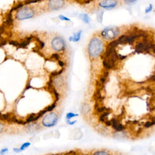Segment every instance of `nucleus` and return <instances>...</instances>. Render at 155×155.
Here are the masks:
<instances>
[{
  "label": "nucleus",
  "instance_id": "f257e3e1",
  "mask_svg": "<svg viewBox=\"0 0 155 155\" xmlns=\"http://www.w3.org/2000/svg\"><path fill=\"white\" fill-rule=\"evenodd\" d=\"M104 50V44L102 41L97 38H92L88 45V53L91 58H96L99 56Z\"/></svg>",
  "mask_w": 155,
  "mask_h": 155
},
{
  "label": "nucleus",
  "instance_id": "f03ea898",
  "mask_svg": "<svg viewBox=\"0 0 155 155\" xmlns=\"http://www.w3.org/2000/svg\"><path fill=\"white\" fill-rule=\"evenodd\" d=\"M119 34V29L115 26H109L104 28L101 32V36L106 40L115 39Z\"/></svg>",
  "mask_w": 155,
  "mask_h": 155
},
{
  "label": "nucleus",
  "instance_id": "7ed1b4c3",
  "mask_svg": "<svg viewBox=\"0 0 155 155\" xmlns=\"http://www.w3.org/2000/svg\"><path fill=\"white\" fill-rule=\"evenodd\" d=\"M35 15V12L34 10L27 6H23L19 10H18L16 18L18 20H24L27 19H30L33 17Z\"/></svg>",
  "mask_w": 155,
  "mask_h": 155
},
{
  "label": "nucleus",
  "instance_id": "20e7f679",
  "mask_svg": "<svg viewBox=\"0 0 155 155\" xmlns=\"http://www.w3.org/2000/svg\"><path fill=\"white\" fill-rule=\"evenodd\" d=\"M51 47L56 51H61L65 50V42L63 38L60 36H56L51 41Z\"/></svg>",
  "mask_w": 155,
  "mask_h": 155
},
{
  "label": "nucleus",
  "instance_id": "39448f33",
  "mask_svg": "<svg viewBox=\"0 0 155 155\" xmlns=\"http://www.w3.org/2000/svg\"><path fill=\"white\" fill-rule=\"evenodd\" d=\"M117 4V0H102L99 4L101 7L105 9H107V10H110L114 8L115 7H116Z\"/></svg>",
  "mask_w": 155,
  "mask_h": 155
},
{
  "label": "nucleus",
  "instance_id": "423d86ee",
  "mask_svg": "<svg viewBox=\"0 0 155 155\" xmlns=\"http://www.w3.org/2000/svg\"><path fill=\"white\" fill-rule=\"evenodd\" d=\"M48 7L51 10H58L64 5V0H50L48 3Z\"/></svg>",
  "mask_w": 155,
  "mask_h": 155
},
{
  "label": "nucleus",
  "instance_id": "0eeeda50",
  "mask_svg": "<svg viewBox=\"0 0 155 155\" xmlns=\"http://www.w3.org/2000/svg\"><path fill=\"white\" fill-rule=\"evenodd\" d=\"M34 38H35V36H33V35L30 36L28 37H27L22 42H19V46L17 48L18 49V48H26L27 47V45L30 43L32 39Z\"/></svg>",
  "mask_w": 155,
  "mask_h": 155
},
{
  "label": "nucleus",
  "instance_id": "6e6552de",
  "mask_svg": "<svg viewBox=\"0 0 155 155\" xmlns=\"http://www.w3.org/2000/svg\"><path fill=\"white\" fill-rule=\"evenodd\" d=\"M82 31V30H79L76 33H74L73 36L69 38V41H71L73 42H78L81 39Z\"/></svg>",
  "mask_w": 155,
  "mask_h": 155
},
{
  "label": "nucleus",
  "instance_id": "1a4fd4ad",
  "mask_svg": "<svg viewBox=\"0 0 155 155\" xmlns=\"http://www.w3.org/2000/svg\"><path fill=\"white\" fill-rule=\"evenodd\" d=\"M13 19L12 18V16L11 14V12H10L7 16V19L5 20V21L4 22L7 27L8 26H11L13 25Z\"/></svg>",
  "mask_w": 155,
  "mask_h": 155
},
{
  "label": "nucleus",
  "instance_id": "9d476101",
  "mask_svg": "<svg viewBox=\"0 0 155 155\" xmlns=\"http://www.w3.org/2000/svg\"><path fill=\"white\" fill-rule=\"evenodd\" d=\"M64 71V68H62V69H61V70H59V71H52V72L50 73L49 77H50V79H54V78H56V77H57V76H60V75L63 73Z\"/></svg>",
  "mask_w": 155,
  "mask_h": 155
},
{
  "label": "nucleus",
  "instance_id": "9b49d317",
  "mask_svg": "<svg viewBox=\"0 0 155 155\" xmlns=\"http://www.w3.org/2000/svg\"><path fill=\"white\" fill-rule=\"evenodd\" d=\"M79 18L86 24H88L90 21V19L87 14H80Z\"/></svg>",
  "mask_w": 155,
  "mask_h": 155
},
{
  "label": "nucleus",
  "instance_id": "f8f14e48",
  "mask_svg": "<svg viewBox=\"0 0 155 155\" xmlns=\"http://www.w3.org/2000/svg\"><path fill=\"white\" fill-rule=\"evenodd\" d=\"M36 115V114H35V113H31L30 115H28L25 120L26 124H29V123L35 122V119Z\"/></svg>",
  "mask_w": 155,
  "mask_h": 155
},
{
  "label": "nucleus",
  "instance_id": "ddd939ff",
  "mask_svg": "<svg viewBox=\"0 0 155 155\" xmlns=\"http://www.w3.org/2000/svg\"><path fill=\"white\" fill-rule=\"evenodd\" d=\"M78 116H79L78 114H76V113L75 114V113H72V112H69V113H67L66 114L65 119H66V120H70L71 118L74 117H77Z\"/></svg>",
  "mask_w": 155,
  "mask_h": 155
},
{
  "label": "nucleus",
  "instance_id": "4468645a",
  "mask_svg": "<svg viewBox=\"0 0 155 155\" xmlns=\"http://www.w3.org/2000/svg\"><path fill=\"white\" fill-rule=\"evenodd\" d=\"M30 145H31V143H30V142H25L23 143L21 145V147H19V148H20V150H21V151H24L25 149L28 148Z\"/></svg>",
  "mask_w": 155,
  "mask_h": 155
},
{
  "label": "nucleus",
  "instance_id": "2eb2a0df",
  "mask_svg": "<svg viewBox=\"0 0 155 155\" xmlns=\"http://www.w3.org/2000/svg\"><path fill=\"white\" fill-rule=\"evenodd\" d=\"M104 11L103 10H99L97 13V19L98 22H102V17H103Z\"/></svg>",
  "mask_w": 155,
  "mask_h": 155
},
{
  "label": "nucleus",
  "instance_id": "dca6fc26",
  "mask_svg": "<svg viewBox=\"0 0 155 155\" xmlns=\"http://www.w3.org/2000/svg\"><path fill=\"white\" fill-rule=\"evenodd\" d=\"M24 3H22V2L18 3V4H16L15 6H14V7L11 9V10L10 11V12L12 13V12H13V11H15V10H19V8H21V7H22L24 6Z\"/></svg>",
  "mask_w": 155,
  "mask_h": 155
},
{
  "label": "nucleus",
  "instance_id": "f3484780",
  "mask_svg": "<svg viewBox=\"0 0 155 155\" xmlns=\"http://www.w3.org/2000/svg\"><path fill=\"white\" fill-rule=\"evenodd\" d=\"M56 107V102L55 101L54 103H53L52 104H51L50 105H48V107H47L45 108L47 112H49V111H53Z\"/></svg>",
  "mask_w": 155,
  "mask_h": 155
},
{
  "label": "nucleus",
  "instance_id": "a211bd4d",
  "mask_svg": "<svg viewBox=\"0 0 155 155\" xmlns=\"http://www.w3.org/2000/svg\"><path fill=\"white\" fill-rule=\"evenodd\" d=\"M93 155H111L108 152L104 150H99L94 152Z\"/></svg>",
  "mask_w": 155,
  "mask_h": 155
},
{
  "label": "nucleus",
  "instance_id": "6ab92c4d",
  "mask_svg": "<svg viewBox=\"0 0 155 155\" xmlns=\"http://www.w3.org/2000/svg\"><path fill=\"white\" fill-rule=\"evenodd\" d=\"M35 38L36 39V40L37 41V42H38V45L39 46V48L40 49H42L44 48V45H45V44L44 42H42L41 39H39L38 38H36V37H35Z\"/></svg>",
  "mask_w": 155,
  "mask_h": 155
},
{
  "label": "nucleus",
  "instance_id": "aec40b11",
  "mask_svg": "<svg viewBox=\"0 0 155 155\" xmlns=\"http://www.w3.org/2000/svg\"><path fill=\"white\" fill-rule=\"evenodd\" d=\"M59 58H60V56L58 53H53V54H51V56L50 57L51 59L56 60V61H58L59 60Z\"/></svg>",
  "mask_w": 155,
  "mask_h": 155
},
{
  "label": "nucleus",
  "instance_id": "412c9836",
  "mask_svg": "<svg viewBox=\"0 0 155 155\" xmlns=\"http://www.w3.org/2000/svg\"><path fill=\"white\" fill-rule=\"evenodd\" d=\"M41 1H43V0H26V1L24 2V4H25V5L30 4H31V3H35V2H37Z\"/></svg>",
  "mask_w": 155,
  "mask_h": 155
},
{
  "label": "nucleus",
  "instance_id": "4be33fe9",
  "mask_svg": "<svg viewBox=\"0 0 155 155\" xmlns=\"http://www.w3.org/2000/svg\"><path fill=\"white\" fill-rule=\"evenodd\" d=\"M8 43L10 45H12L16 47V48L18 47L19 44V42H17L16 41H8Z\"/></svg>",
  "mask_w": 155,
  "mask_h": 155
},
{
  "label": "nucleus",
  "instance_id": "5701e85b",
  "mask_svg": "<svg viewBox=\"0 0 155 155\" xmlns=\"http://www.w3.org/2000/svg\"><path fill=\"white\" fill-rule=\"evenodd\" d=\"M7 26H6V25L4 24V23H3V24L0 27V37H1V35L4 33V31H5V27H6Z\"/></svg>",
  "mask_w": 155,
  "mask_h": 155
},
{
  "label": "nucleus",
  "instance_id": "b1692460",
  "mask_svg": "<svg viewBox=\"0 0 155 155\" xmlns=\"http://www.w3.org/2000/svg\"><path fill=\"white\" fill-rule=\"evenodd\" d=\"M8 151V149L7 148H4L1 150L0 151V155H4Z\"/></svg>",
  "mask_w": 155,
  "mask_h": 155
},
{
  "label": "nucleus",
  "instance_id": "393cba45",
  "mask_svg": "<svg viewBox=\"0 0 155 155\" xmlns=\"http://www.w3.org/2000/svg\"><path fill=\"white\" fill-rule=\"evenodd\" d=\"M152 9H153V5H151V4H150L149 5V6L145 9V13H150L151 10H152Z\"/></svg>",
  "mask_w": 155,
  "mask_h": 155
},
{
  "label": "nucleus",
  "instance_id": "a878e982",
  "mask_svg": "<svg viewBox=\"0 0 155 155\" xmlns=\"http://www.w3.org/2000/svg\"><path fill=\"white\" fill-rule=\"evenodd\" d=\"M59 18L61 19V20H62V21H70V19L63 15H59Z\"/></svg>",
  "mask_w": 155,
  "mask_h": 155
},
{
  "label": "nucleus",
  "instance_id": "bb28decb",
  "mask_svg": "<svg viewBox=\"0 0 155 155\" xmlns=\"http://www.w3.org/2000/svg\"><path fill=\"white\" fill-rule=\"evenodd\" d=\"M67 124L68 125H73L74 124H75L77 122V120H73V121H71L70 120H67Z\"/></svg>",
  "mask_w": 155,
  "mask_h": 155
},
{
  "label": "nucleus",
  "instance_id": "cd10ccee",
  "mask_svg": "<svg viewBox=\"0 0 155 155\" xmlns=\"http://www.w3.org/2000/svg\"><path fill=\"white\" fill-rule=\"evenodd\" d=\"M13 151H14L15 153H19L20 152H21V150H20L19 148H14L13 149Z\"/></svg>",
  "mask_w": 155,
  "mask_h": 155
},
{
  "label": "nucleus",
  "instance_id": "c85d7f7f",
  "mask_svg": "<svg viewBox=\"0 0 155 155\" xmlns=\"http://www.w3.org/2000/svg\"><path fill=\"white\" fill-rule=\"evenodd\" d=\"M58 64H59L61 67H63L65 65V63H64L62 61H61V60H59V61H58Z\"/></svg>",
  "mask_w": 155,
  "mask_h": 155
},
{
  "label": "nucleus",
  "instance_id": "c756f323",
  "mask_svg": "<svg viewBox=\"0 0 155 155\" xmlns=\"http://www.w3.org/2000/svg\"><path fill=\"white\" fill-rule=\"evenodd\" d=\"M136 0H124V1L127 3V4H131L133 3L136 1Z\"/></svg>",
  "mask_w": 155,
  "mask_h": 155
},
{
  "label": "nucleus",
  "instance_id": "7c9ffc66",
  "mask_svg": "<svg viewBox=\"0 0 155 155\" xmlns=\"http://www.w3.org/2000/svg\"></svg>",
  "mask_w": 155,
  "mask_h": 155
}]
</instances>
